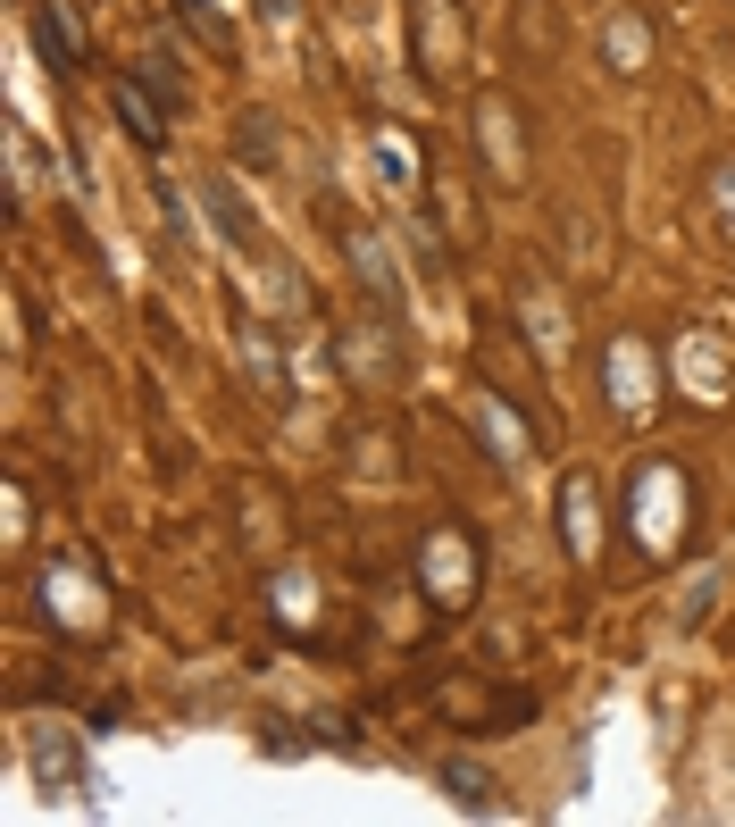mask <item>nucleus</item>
Here are the masks:
<instances>
[{
  "label": "nucleus",
  "mask_w": 735,
  "mask_h": 827,
  "mask_svg": "<svg viewBox=\"0 0 735 827\" xmlns=\"http://www.w3.org/2000/svg\"><path fill=\"white\" fill-rule=\"evenodd\" d=\"M117 117H126L142 143H159V126H151V109H142V92H117Z\"/></svg>",
  "instance_id": "obj_3"
},
{
  "label": "nucleus",
  "mask_w": 735,
  "mask_h": 827,
  "mask_svg": "<svg viewBox=\"0 0 735 827\" xmlns=\"http://www.w3.org/2000/svg\"><path fill=\"white\" fill-rule=\"evenodd\" d=\"M42 42H51V51H59V67L76 59V26H67V9H59V0H51V9H42Z\"/></svg>",
  "instance_id": "obj_2"
},
{
  "label": "nucleus",
  "mask_w": 735,
  "mask_h": 827,
  "mask_svg": "<svg viewBox=\"0 0 735 827\" xmlns=\"http://www.w3.org/2000/svg\"><path fill=\"white\" fill-rule=\"evenodd\" d=\"M568 543H577L585 560H594V543H602V527H594V493H585V477L568 485Z\"/></svg>",
  "instance_id": "obj_1"
}]
</instances>
